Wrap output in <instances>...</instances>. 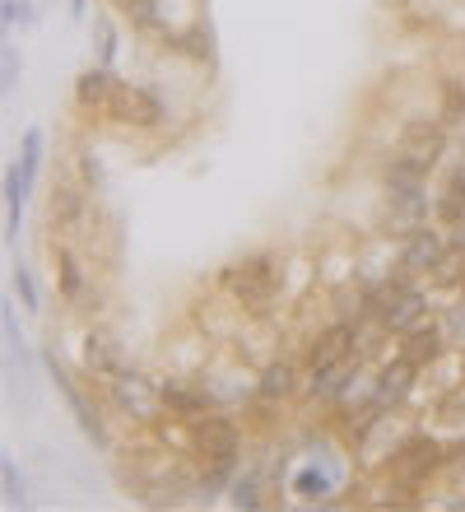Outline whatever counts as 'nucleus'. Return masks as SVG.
<instances>
[{"mask_svg":"<svg viewBox=\"0 0 465 512\" xmlns=\"http://www.w3.org/2000/svg\"><path fill=\"white\" fill-rule=\"evenodd\" d=\"M80 364L93 382H112L117 373H126V350L107 326H89L80 340Z\"/></svg>","mask_w":465,"mask_h":512,"instance_id":"obj_8","label":"nucleus"},{"mask_svg":"<svg viewBox=\"0 0 465 512\" xmlns=\"http://www.w3.org/2000/svg\"><path fill=\"white\" fill-rule=\"evenodd\" d=\"M447 350H452L447 326H442V322H419L414 331H405V336H400V350L396 354H405V359H410V364H419V368H433V364H442V359H447Z\"/></svg>","mask_w":465,"mask_h":512,"instance_id":"obj_13","label":"nucleus"},{"mask_svg":"<svg viewBox=\"0 0 465 512\" xmlns=\"http://www.w3.org/2000/svg\"><path fill=\"white\" fill-rule=\"evenodd\" d=\"M159 387V405L173 419H200L205 410H214V396L205 382H186V378H163L154 382Z\"/></svg>","mask_w":465,"mask_h":512,"instance_id":"obj_12","label":"nucleus"},{"mask_svg":"<svg viewBox=\"0 0 465 512\" xmlns=\"http://www.w3.org/2000/svg\"><path fill=\"white\" fill-rule=\"evenodd\" d=\"M219 289H224L238 308L247 312H266L279 298V261L270 252H252L233 261L228 270H219Z\"/></svg>","mask_w":465,"mask_h":512,"instance_id":"obj_1","label":"nucleus"},{"mask_svg":"<svg viewBox=\"0 0 465 512\" xmlns=\"http://www.w3.org/2000/svg\"><path fill=\"white\" fill-rule=\"evenodd\" d=\"M107 401L117 405L121 415H131L135 424H149L159 405V387H145V382L135 378V373H117V378L107 382Z\"/></svg>","mask_w":465,"mask_h":512,"instance_id":"obj_11","label":"nucleus"},{"mask_svg":"<svg viewBox=\"0 0 465 512\" xmlns=\"http://www.w3.org/2000/svg\"><path fill=\"white\" fill-rule=\"evenodd\" d=\"M228 503H233V508L256 512V508H266V489H261V480L247 471V475H238V480L228 485Z\"/></svg>","mask_w":465,"mask_h":512,"instance_id":"obj_22","label":"nucleus"},{"mask_svg":"<svg viewBox=\"0 0 465 512\" xmlns=\"http://www.w3.org/2000/svg\"><path fill=\"white\" fill-rule=\"evenodd\" d=\"M233 480H238V457H233V461H205V471H200L196 489H200V494H219V489H228Z\"/></svg>","mask_w":465,"mask_h":512,"instance_id":"obj_23","label":"nucleus"},{"mask_svg":"<svg viewBox=\"0 0 465 512\" xmlns=\"http://www.w3.org/2000/svg\"><path fill=\"white\" fill-rule=\"evenodd\" d=\"M447 145H452V131H447V122H410L405 131H400V154H414V159H424L428 168H438L442 154H447Z\"/></svg>","mask_w":465,"mask_h":512,"instance_id":"obj_15","label":"nucleus"},{"mask_svg":"<svg viewBox=\"0 0 465 512\" xmlns=\"http://www.w3.org/2000/svg\"><path fill=\"white\" fill-rule=\"evenodd\" d=\"M103 117H112L121 126H135V131H159L168 122V103L149 84H117V94H112Z\"/></svg>","mask_w":465,"mask_h":512,"instance_id":"obj_4","label":"nucleus"},{"mask_svg":"<svg viewBox=\"0 0 465 512\" xmlns=\"http://www.w3.org/2000/svg\"><path fill=\"white\" fill-rule=\"evenodd\" d=\"M433 219H438L442 229H452V224L465 219V168H456V173L442 182L438 196H433Z\"/></svg>","mask_w":465,"mask_h":512,"instance_id":"obj_19","label":"nucleus"},{"mask_svg":"<svg viewBox=\"0 0 465 512\" xmlns=\"http://www.w3.org/2000/svg\"><path fill=\"white\" fill-rule=\"evenodd\" d=\"M42 364H47V373H52V382L61 387V396H66V405H70V415H75V424L84 429V438H89L93 447H107V424H103V415L93 410V401L84 396V387L75 378H70L66 368H61V359L56 354H42Z\"/></svg>","mask_w":465,"mask_h":512,"instance_id":"obj_7","label":"nucleus"},{"mask_svg":"<svg viewBox=\"0 0 465 512\" xmlns=\"http://www.w3.org/2000/svg\"><path fill=\"white\" fill-rule=\"evenodd\" d=\"M14 84H19V52H14V47H0V89L14 94Z\"/></svg>","mask_w":465,"mask_h":512,"instance_id":"obj_31","label":"nucleus"},{"mask_svg":"<svg viewBox=\"0 0 465 512\" xmlns=\"http://www.w3.org/2000/svg\"><path fill=\"white\" fill-rule=\"evenodd\" d=\"M359 340H363V322H345V317H335L326 331H317V336L307 340L303 368L307 373H317V368L349 364V359H359Z\"/></svg>","mask_w":465,"mask_h":512,"instance_id":"obj_5","label":"nucleus"},{"mask_svg":"<svg viewBox=\"0 0 465 512\" xmlns=\"http://www.w3.org/2000/svg\"><path fill=\"white\" fill-rule=\"evenodd\" d=\"M168 47H173V52H182L186 61H196V66H210V56H214V33L205 24H186V28H173V33H168Z\"/></svg>","mask_w":465,"mask_h":512,"instance_id":"obj_18","label":"nucleus"},{"mask_svg":"<svg viewBox=\"0 0 465 512\" xmlns=\"http://www.w3.org/2000/svg\"><path fill=\"white\" fill-rule=\"evenodd\" d=\"M0 489H5V508H24V480H19V466L14 457H0Z\"/></svg>","mask_w":465,"mask_h":512,"instance_id":"obj_26","label":"nucleus"},{"mask_svg":"<svg viewBox=\"0 0 465 512\" xmlns=\"http://www.w3.org/2000/svg\"><path fill=\"white\" fill-rule=\"evenodd\" d=\"M98 42H103V52H98V56H103V66H112V61H117V28H98Z\"/></svg>","mask_w":465,"mask_h":512,"instance_id":"obj_33","label":"nucleus"},{"mask_svg":"<svg viewBox=\"0 0 465 512\" xmlns=\"http://www.w3.org/2000/svg\"><path fill=\"white\" fill-rule=\"evenodd\" d=\"M438 419L452 429H465V387H447V396L438 401Z\"/></svg>","mask_w":465,"mask_h":512,"instance_id":"obj_27","label":"nucleus"},{"mask_svg":"<svg viewBox=\"0 0 465 512\" xmlns=\"http://www.w3.org/2000/svg\"><path fill=\"white\" fill-rule=\"evenodd\" d=\"M447 252H452V233L442 229V224H419V229H410L400 238L396 266L410 270V275H433Z\"/></svg>","mask_w":465,"mask_h":512,"instance_id":"obj_6","label":"nucleus"},{"mask_svg":"<svg viewBox=\"0 0 465 512\" xmlns=\"http://www.w3.org/2000/svg\"><path fill=\"white\" fill-rule=\"evenodd\" d=\"M89 187L84 182H70V177H61L52 187V201H47V219H52L56 233H80L84 224H89Z\"/></svg>","mask_w":465,"mask_h":512,"instance_id":"obj_9","label":"nucleus"},{"mask_svg":"<svg viewBox=\"0 0 465 512\" xmlns=\"http://www.w3.org/2000/svg\"><path fill=\"white\" fill-rule=\"evenodd\" d=\"M52 266H56V294H61V303L84 308V303H89V270H84L80 252H75L70 243H56L52 247Z\"/></svg>","mask_w":465,"mask_h":512,"instance_id":"obj_14","label":"nucleus"},{"mask_svg":"<svg viewBox=\"0 0 465 512\" xmlns=\"http://www.w3.org/2000/svg\"><path fill=\"white\" fill-rule=\"evenodd\" d=\"M442 326H447L452 345H461V350H465V289H461V298H456L452 308L442 312Z\"/></svg>","mask_w":465,"mask_h":512,"instance_id":"obj_28","label":"nucleus"},{"mask_svg":"<svg viewBox=\"0 0 465 512\" xmlns=\"http://www.w3.org/2000/svg\"><path fill=\"white\" fill-rule=\"evenodd\" d=\"M75 163H80V182H84V187H89V191L103 187V168H98V154L80 149V154H75Z\"/></svg>","mask_w":465,"mask_h":512,"instance_id":"obj_30","label":"nucleus"},{"mask_svg":"<svg viewBox=\"0 0 465 512\" xmlns=\"http://www.w3.org/2000/svg\"><path fill=\"white\" fill-rule=\"evenodd\" d=\"M447 466H452V452H447L438 438H428V433H405L396 443V452L386 457V475L400 480V485L419 489V494H424Z\"/></svg>","mask_w":465,"mask_h":512,"instance_id":"obj_2","label":"nucleus"},{"mask_svg":"<svg viewBox=\"0 0 465 512\" xmlns=\"http://www.w3.org/2000/svg\"><path fill=\"white\" fill-rule=\"evenodd\" d=\"M112 94H117V80H112V70L107 66L80 70V80H75V103H80L84 112H107Z\"/></svg>","mask_w":465,"mask_h":512,"instance_id":"obj_17","label":"nucleus"},{"mask_svg":"<svg viewBox=\"0 0 465 512\" xmlns=\"http://www.w3.org/2000/svg\"><path fill=\"white\" fill-rule=\"evenodd\" d=\"M28 191H33V182L19 173V163H10L5 168V238H19V215H24Z\"/></svg>","mask_w":465,"mask_h":512,"instance_id":"obj_21","label":"nucleus"},{"mask_svg":"<svg viewBox=\"0 0 465 512\" xmlns=\"http://www.w3.org/2000/svg\"><path fill=\"white\" fill-rule=\"evenodd\" d=\"M163 5L168 0H121V14L131 19V28H140V33H149V38H168L173 28H168V19H163Z\"/></svg>","mask_w":465,"mask_h":512,"instance_id":"obj_20","label":"nucleus"},{"mask_svg":"<svg viewBox=\"0 0 465 512\" xmlns=\"http://www.w3.org/2000/svg\"><path fill=\"white\" fill-rule=\"evenodd\" d=\"M19 173L33 182L38 177V168H42V131H24V140H19Z\"/></svg>","mask_w":465,"mask_h":512,"instance_id":"obj_25","label":"nucleus"},{"mask_svg":"<svg viewBox=\"0 0 465 512\" xmlns=\"http://www.w3.org/2000/svg\"><path fill=\"white\" fill-rule=\"evenodd\" d=\"M419 373H424V368L410 364L405 354H396V359L377 368V378L368 382V401H372V405H382V410H391V405H400V401H405V396L414 391Z\"/></svg>","mask_w":465,"mask_h":512,"instance_id":"obj_10","label":"nucleus"},{"mask_svg":"<svg viewBox=\"0 0 465 512\" xmlns=\"http://www.w3.org/2000/svg\"><path fill=\"white\" fill-rule=\"evenodd\" d=\"M293 494H298V499H312V503H326L331 499V480H326V471H317V466H303V471L293 475Z\"/></svg>","mask_w":465,"mask_h":512,"instance_id":"obj_24","label":"nucleus"},{"mask_svg":"<svg viewBox=\"0 0 465 512\" xmlns=\"http://www.w3.org/2000/svg\"><path fill=\"white\" fill-rule=\"evenodd\" d=\"M10 280H14V294H19V303H24L28 312H38V284H33V275H28L24 266H14Z\"/></svg>","mask_w":465,"mask_h":512,"instance_id":"obj_29","label":"nucleus"},{"mask_svg":"<svg viewBox=\"0 0 465 512\" xmlns=\"http://www.w3.org/2000/svg\"><path fill=\"white\" fill-rule=\"evenodd\" d=\"M298 391H303V373H298V364H289V359H270V364L256 373V396L270 405H289Z\"/></svg>","mask_w":465,"mask_h":512,"instance_id":"obj_16","label":"nucleus"},{"mask_svg":"<svg viewBox=\"0 0 465 512\" xmlns=\"http://www.w3.org/2000/svg\"><path fill=\"white\" fill-rule=\"evenodd\" d=\"M28 0H0V24L14 28V24H28Z\"/></svg>","mask_w":465,"mask_h":512,"instance_id":"obj_32","label":"nucleus"},{"mask_svg":"<svg viewBox=\"0 0 465 512\" xmlns=\"http://www.w3.org/2000/svg\"><path fill=\"white\" fill-rule=\"evenodd\" d=\"M70 14H84V0H70Z\"/></svg>","mask_w":465,"mask_h":512,"instance_id":"obj_35","label":"nucleus"},{"mask_svg":"<svg viewBox=\"0 0 465 512\" xmlns=\"http://www.w3.org/2000/svg\"><path fill=\"white\" fill-rule=\"evenodd\" d=\"M447 233H452V247H456V252H465V219H461V224H452Z\"/></svg>","mask_w":465,"mask_h":512,"instance_id":"obj_34","label":"nucleus"},{"mask_svg":"<svg viewBox=\"0 0 465 512\" xmlns=\"http://www.w3.org/2000/svg\"><path fill=\"white\" fill-rule=\"evenodd\" d=\"M186 447H191V457L200 466L205 461H233V457H242V424L205 410L200 419H186Z\"/></svg>","mask_w":465,"mask_h":512,"instance_id":"obj_3","label":"nucleus"}]
</instances>
